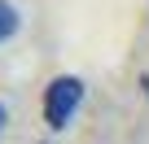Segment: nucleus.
Masks as SVG:
<instances>
[{"label": "nucleus", "instance_id": "obj_1", "mask_svg": "<svg viewBox=\"0 0 149 144\" xmlns=\"http://www.w3.org/2000/svg\"><path fill=\"white\" fill-rule=\"evenodd\" d=\"M84 105V79H74V74H57L44 92V122L53 131H66V122L79 114Z\"/></svg>", "mask_w": 149, "mask_h": 144}, {"label": "nucleus", "instance_id": "obj_2", "mask_svg": "<svg viewBox=\"0 0 149 144\" xmlns=\"http://www.w3.org/2000/svg\"><path fill=\"white\" fill-rule=\"evenodd\" d=\"M18 26H22L18 9L9 5V0H0V44H5V39H13V35H18Z\"/></svg>", "mask_w": 149, "mask_h": 144}, {"label": "nucleus", "instance_id": "obj_3", "mask_svg": "<svg viewBox=\"0 0 149 144\" xmlns=\"http://www.w3.org/2000/svg\"><path fill=\"white\" fill-rule=\"evenodd\" d=\"M5 122H9V109H5V105H0V131H5Z\"/></svg>", "mask_w": 149, "mask_h": 144}]
</instances>
